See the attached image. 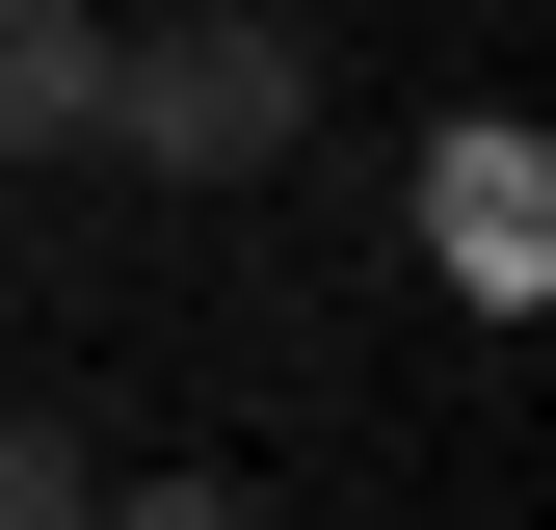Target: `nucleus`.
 Here are the masks:
<instances>
[{
    "label": "nucleus",
    "mask_w": 556,
    "mask_h": 530,
    "mask_svg": "<svg viewBox=\"0 0 556 530\" xmlns=\"http://www.w3.org/2000/svg\"><path fill=\"white\" fill-rule=\"evenodd\" d=\"M106 132V0H0V160H80Z\"/></svg>",
    "instance_id": "2"
},
{
    "label": "nucleus",
    "mask_w": 556,
    "mask_h": 530,
    "mask_svg": "<svg viewBox=\"0 0 556 530\" xmlns=\"http://www.w3.org/2000/svg\"><path fill=\"white\" fill-rule=\"evenodd\" d=\"M80 504H106V478H80V451L27 425V398H0V530H80Z\"/></svg>",
    "instance_id": "4"
},
{
    "label": "nucleus",
    "mask_w": 556,
    "mask_h": 530,
    "mask_svg": "<svg viewBox=\"0 0 556 530\" xmlns=\"http://www.w3.org/2000/svg\"><path fill=\"white\" fill-rule=\"evenodd\" d=\"M318 132V53L265 27V0H186V27H106V132L80 160H160V186H265Z\"/></svg>",
    "instance_id": "1"
},
{
    "label": "nucleus",
    "mask_w": 556,
    "mask_h": 530,
    "mask_svg": "<svg viewBox=\"0 0 556 530\" xmlns=\"http://www.w3.org/2000/svg\"><path fill=\"white\" fill-rule=\"evenodd\" d=\"M451 265H477V292H530V265H556V186H530V132H504V106L451 132Z\"/></svg>",
    "instance_id": "3"
},
{
    "label": "nucleus",
    "mask_w": 556,
    "mask_h": 530,
    "mask_svg": "<svg viewBox=\"0 0 556 530\" xmlns=\"http://www.w3.org/2000/svg\"><path fill=\"white\" fill-rule=\"evenodd\" d=\"M80 530H265L239 478H132V504H80Z\"/></svg>",
    "instance_id": "5"
}]
</instances>
